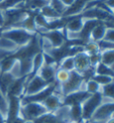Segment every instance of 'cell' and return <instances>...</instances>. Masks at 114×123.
I'll return each instance as SVG.
<instances>
[{
    "mask_svg": "<svg viewBox=\"0 0 114 123\" xmlns=\"http://www.w3.org/2000/svg\"><path fill=\"white\" fill-rule=\"evenodd\" d=\"M100 58L101 63H103L104 65L108 67L114 65V49L100 52Z\"/></svg>",
    "mask_w": 114,
    "mask_h": 123,
    "instance_id": "obj_24",
    "label": "cell"
},
{
    "mask_svg": "<svg viewBox=\"0 0 114 123\" xmlns=\"http://www.w3.org/2000/svg\"><path fill=\"white\" fill-rule=\"evenodd\" d=\"M103 86H101L93 78L88 79L86 81V92L88 94H94L97 92H102Z\"/></svg>",
    "mask_w": 114,
    "mask_h": 123,
    "instance_id": "obj_23",
    "label": "cell"
},
{
    "mask_svg": "<svg viewBox=\"0 0 114 123\" xmlns=\"http://www.w3.org/2000/svg\"><path fill=\"white\" fill-rule=\"evenodd\" d=\"M23 123H34L33 121H30V120H25Z\"/></svg>",
    "mask_w": 114,
    "mask_h": 123,
    "instance_id": "obj_42",
    "label": "cell"
},
{
    "mask_svg": "<svg viewBox=\"0 0 114 123\" xmlns=\"http://www.w3.org/2000/svg\"><path fill=\"white\" fill-rule=\"evenodd\" d=\"M58 68L64 69L66 71L72 72L75 70V61H74V56H67L62 58L58 62Z\"/></svg>",
    "mask_w": 114,
    "mask_h": 123,
    "instance_id": "obj_19",
    "label": "cell"
},
{
    "mask_svg": "<svg viewBox=\"0 0 114 123\" xmlns=\"http://www.w3.org/2000/svg\"><path fill=\"white\" fill-rule=\"evenodd\" d=\"M70 75H71V72L66 71V70H64V69L57 68L56 73H55L54 80H55L56 83L62 85V84H63V83L67 82L68 79L70 78Z\"/></svg>",
    "mask_w": 114,
    "mask_h": 123,
    "instance_id": "obj_28",
    "label": "cell"
},
{
    "mask_svg": "<svg viewBox=\"0 0 114 123\" xmlns=\"http://www.w3.org/2000/svg\"><path fill=\"white\" fill-rule=\"evenodd\" d=\"M71 106L70 109V118L71 120L80 122L82 120V111H81V105L79 103H75Z\"/></svg>",
    "mask_w": 114,
    "mask_h": 123,
    "instance_id": "obj_22",
    "label": "cell"
},
{
    "mask_svg": "<svg viewBox=\"0 0 114 123\" xmlns=\"http://www.w3.org/2000/svg\"><path fill=\"white\" fill-rule=\"evenodd\" d=\"M95 74H98V75H106L114 77L113 70L110 67L104 65V64L101 63V62L95 67Z\"/></svg>",
    "mask_w": 114,
    "mask_h": 123,
    "instance_id": "obj_30",
    "label": "cell"
},
{
    "mask_svg": "<svg viewBox=\"0 0 114 123\" xmlns=\"http://www.w3.org/2000/svg\"><path fill=\"white\" fill-rule=\"evenodd\" d=\"M5 26V16H4V12L0 10V28L3 29Z\"/></svg>",
    "mask_w": 114,
    "mask_h": 123,
    "instance_id": "obj_36",
    "label": "cell"
},
{
    "mask_svg": "<svg viewBox=\"0 0 114 123\" xmlns=\"http://www.w3.org/2000/svg\"><path fill=\"white\" fill-rule=\"evenodd\" d=\"M55 82V81H54ZM54 83V82H53ZM53 83H47L44 79H42L39 75H36L32 76H28L27 77V83L25 86V91L22 97L25 96H31L34 94H37L38 92H42L43 90L47 88Z\"/></svg>",
    "mask_w": 114,
    "mask_h": 123,
    "instance_id": "obj_4",
    "label": "cell"
},
{
    "mask_svg": "<svg viewBox=\"0 0 114 123\" xmlns=\"http://www.w3.org/2000/svg\"><path fill=\"white\" fill-rule=\"evenodd\" d=\"M32 62H33V72H32V75H29V76H32V75H36L37 71L41 68V67L44 65L43 52H38V53L35 55L33 58H32Z\"/></svg>",
    "mask_w": 114,
    "mask_h": 123,
    "instance_id": "obj_25",
    "label": "cell"
},
{
    "mask_svg": "<svg viewBox=\"0 0 114 123\" xmlns=\"http://www.w3.org/2000/svg\"><path fill=\"white\" fill-rule=\"evenodd\" d=\"M49 111L47 110L42 103L39 102H31V103H21L20 110V117L24 120L35 121L39 119L43 115L48 113Z\"/></svg>",
    "mask_w": 114,
    "mask_h": 123,
    "instance_id": "obj_3",
    "label": "cell"
},
{
    "mask_svg": "<svg viewBox=\"0 0 114 123\" xmlns=\"http://www.w3.org/2000/svg\"><path fill=\"white\" fill-rule=\"evenodd\" d=\"M35 34L36 33L30 32L22 28L14 27L2 29L0 36L9 39L12 41H14L19 48H21V47H24L29 44L35 36Z\"/></svg>",
    "mask_w": 114,
    "mask_h": 123,
    "instance_id": "obj_1",
    "label": "cell"
},
{
    "mask_svg": "<svg viewBox=\"0 0 114 123\" xmlns=\"http://www.w3.org/2000/svg\"><path fill=\"white\" fill-rule=\"evenodd\" d=\"M38 13L42 14L44 17L47 18L48 21L55 20V19L62 18V15L58 14L56 11L54 10V8L51 6L50 5H48V6H45L44 8H42V9H41Z\"/></svg>",
    "mask_w": 114,
    "mask_h": 123,
    "instance_id": "obj_21",
    "label": "cell"
},
{
    "mask_svg": "<svg viewBox=\"0 0 114 123\" xmlns=\"http://www.w3.org/2000/svg\"><path fill=\"white\" fill-rule=\"evenodd\" d=\"M63 100L64 96L55 93L53 91V92L47 96L42 102V103L45 105V107L47 108V110L49 112H54L63 104Z\"/></svg>",
    "mask_w": 114,
    "mask_h": 123,
    "instance_id": "obj_8",
    "label": "cell"
},
{
    "mask_svg": "<svg viewBox=\"0 0 114 123\" xmlns=\"http://www.w3.org/2000/svg\"><path fill=\"white\" fill-rule=\"evenodd\" d=\"M27 77L28 76H22L20 78L14 79V81L8 88L6 95H12L19 98H22L25 91V86L27 83Z\"/></svg>",
    "mask_w": 114,
    "mask_h": 123,
    "instance_id": "obj_9",
    "label": "cell"
},
{
    "mask_svg": "<svg viewBox=\"0 0 114 123\" xmlns=\"http://www.w3.org/2000/svg\"><path fill=\"white\" fill-rule=\"evenodd\" d=\"M50 3L51 0H24L23 8L29 12L38 13L42 8L50 5Z\"/></svg>",
    "mask_w": 114,
    "mask_h": 123,
    "instance_id": "obj_14",
    "label": "cell"
},
{
    "mask_svg": "<svg viewBox=\"0 0 114 123\" xmlns=\"http://www.w3.org/2000/svg\"><path fill=\"white\" fill-rule=\"evenodd\" d=\"M84 81H85V79L81 74L78 73V72L75 71V70L71 72L70 78L68 79L67 82H65L61 85L62 94L64 97H66V96L70 95L71 93L79 92L80 86Z\"/></svg>",
    "mask_w": 114,
    "mask_h": 123,
    "instance_id": "obj_5",
    "label": "cell"
},
{
    "mask_svg": "<svg viewBox=\"0 0 114 123\" xmlns=\"http://www.w3.org/2000/svg\"><path fill=\"white\" fill-rule=\"evenodd\" d=\"M32 58H23L19 59L21 76H29L32 75V72H33Z\"/></svg>",
    "mask_w": 114,
    "mask_h": 123,
    "instance_id": "obj_16",
    "label": "cell"
},
{
    "mask_svg": "<svg viewBox=\"0 0 114 123\" xmlns=\"http://www.w3.org/2000/svg\"><path fill=\"white\" fill-rule=\"evenodd\" d=\"M70 18H71V19L66 22L65 26H64V30L66 31H71V32H80L81 30L84 27L85 18H83L81 15Z\"/></svg>",
    "mask_w": 114,
    "mask_h": 123,
    "instance_id": "obj_13",
    "label": "cell"
},
{
    "mask_svg": "<svg viewBox=\"0 0 114 123\" xmlns=\"http://www.w3.org/2000/svg\"><path fill=\"white\" fill-rule=\"evenodd\" d=\"M98 1H103V0H98Z\"/></svg>",
    "mask_w": 114,
    "mask_h": 123,
    "instance_id": "obj_46",
    "label": "cell"
},
{
    "mask_svg": "<svg viewBox=\"0 0 114 123\" xmlns=\"http://www.w3.org/2000/svg\"><path fill=\"white\" fill-rule=\"evenodd\" d=\"M74 61H75V71H77L81 75L91 68L89 56L85 51L78 52L74 55Z\"/></svg>",
    "mask_w": 114,
    "mask_h": 123,
    "instance_id": "obj_10",
    "label": "cell"
},
{
    "mask_svg": "<svg viewBox=\"0 0 114 123\" xmlns=\"http://www.w3.org/2000/svg\"><path fill=\"white\" fill-rule=\"evenodd\" d=\"M97 43H98V45H99L100 52L104 51V50H111V49H114V42L102 40V41H99V42H97Z\"/></svg>",
    "mask_w": 114,
    "mask_h": 123,
    "instance_id": "obj_32",
    "label": "cell"
},
{
    "mask_svg": "<svg viewBox=\"0 0 114 123\" xmlns=\"http://www.w3.org/2000/svg\"><path fill=\"white\" fill-rule=\"evenodd\" d=\"M12 55H14V54H13V53H10V52L5 51L3 49H0V63L3 61L5 58H6L7 57L12 56Z\"/></svg>",
    "mask_w": 114,
    "mask_h": 123,
    "instance_id": "obj_35",
    "label": "cell"
},
{
    "mask_svg": "<svg viewBox=\"0 0 114 123\" xmlns=\"http://www.w3.org/2000/svg\"><path fill=\"white\" fill-rule=\"evenodd\" d=\"M111 14L113 15V17H114V10H113V11H111Z\"/></svg>",
    "mask_w": 114,
    "mask_h": 123,
    "instance_id": "obj_43",
    "label": "cell"
},
{
    "mask_svg": "<svg viewBox=\"0 0 114 123\" xmlns=\"http://www.w3.org/2000/svg\"><path fill=\"white\" fill-rule=\"evenodd\" d=\"M3 1H4V0H0V4L2 3V2H3Z\"/></svg>",
    "mask_w": 114,
    "mask_h": 123,
    "instance_id": "obj_45",
    "label": "cell"
},
{
    "mask_svg": "<svg viewBox=\"0 0 114 123\" xmlns=\"http://www.w3.org/2000/svg\"><path fill=\"white\" fill-rule=\"evenodd\" d=\"M106 123H114V119H109Z\"/></svg>",
    "mask_w": 114,
    "mask_h": 123,
    "instance_id": "obj_40",
    "label": "cell"
},
{
    "mask_svg": "<svg viewBox=\"0 0 114 123\" xmlns=\"http://www.w3.org/2000/svg\"><path fill=\"white\" fill-rule=\"evenodd\" d=\"M84 51L87 53L88 56L94 54H99L100 53V49L97 42L93 41H87V43L84 44Z\"/></svg>",
    "mask_w": 114,
    "mask_h": 123,
    "instance_id": "obj_26",
    "label": "cell"
},
{
    "mask_svg": "<svg viewBox=\"0 0 114 123\" xmlns=\"http://www.w3.org/2000/svg\"><path fill=\"white\" fill-rule=\"evenodd\" d=\"M60 1L63 4L64 6H66L68 8V7L71 6V5L74 3V1H75V0H60Z\"/></svg>",
    "mask_w": 114,
    "mask_h": 123,
    "instance_id": "obj_37",
    "label": "cell"
},
{
    "mask_svg": "<svg viewBox=\"0 0 114 123\" xmlns=\"http://www.w3.org/2000/svg\"><path fill=\"white\" fill-rule=\"evenodd\" d=\"M57 68H58V64H55V65H45L44 64L41 67V68L37 71V74L46 82L53 83L55 81L54 77H55Z\"/></svg>",
    "mask_w": 114,
    "mask_h": 123,
    "instance_id": "obj_12",
    "label": "cell"
},
{
    "mask_svg": "<svg viewBox=\"0 0 114 123\" xmlns=\"http://www.w3.org/2000/svg\"><path fill=\"white\" fill-rule=\"evenodd\" d=\"M113 111H114V103H102L100 105V107L96 110V111L94 113V115H93L91 120L107 121L110 119V116H111V114Z\"/></svg>",
    "mask_w": 114,
    "mask_h": 123,
    "instance_id": "obj_11",
    "label": "cell"
},
{
    "mask_svg": "<svg viewBox=\"0 0 114 123\" xmlns=\"http://www.w3.org/2000/svg\"><path fill=\"white\" fill-rule=\"evenodd\" d=\"M101 3L104 6V7L108 9L111 13V11L114 10V0H103L100 1Z\"/></svg>",
    "mask_w": 114,
    "mask_h": 123,
    "instance_id": "obj_34",
    "label": "cell"
},
{
    "mask_svg": "<svg viewBox=\"0 0 114 123\" xmlns=\"http://www.w3.org/2000/svg\"><path fill=\"white\" fill-rule=\"evenodd\" d=\"M104 41H108L114 42V28L107 27V30H106L105 36H104Z\"/></svg>",
    "mask_w": 114,
    "mask_h": 123,
    "instance_id": "obj_33",
    "label": "cell"
},
{
    "mask_svg": "<svg viewBox=\"0 0 114 123\" xmlns=\"http://www.w3.org/2000/svg\"><path fill=\"white\" fill-rule=\"evenodd\" d=\"M1 74H2V70H1V68H0V75H1Z\"/></svg>",
    "mask_w": 114,
    "mask_h": 123,
    "instance_id": "obj_44",
    "label": "cell"
},
{
    "mask_svg": "<svg viewBox=\"0 0 114 123\" xmlns=\"http://www.w3.org/2000/svg\"><path fill=\"white\" fill-rule=\"evenodd\" d=\"M20 48L14 43V41H12L11 40L5 37L0 36V49H3L5 51L14 54Z\"/></svg>",
    "mask_w": 114,
    "mask_h": 123,
    "instance_id": "obj_18",
    "label": "cell"
},
{
    "mask_svg": "<svg viewBox=\"0 0 114 123\" xmlns=\"http://www.w3.org/2000/svg\"><path fill=\"white\" fill-rule=\"evenodd\" d=\"M102 92L94 94H88L80 103L82 111V120L81 123H87L92 119L94 113L102 104Z\"/></svg>",
    "mask_w": 114,
    "mask_h": 123,
    "instance_id": "obj_2",
    "label": "cell"
},
{
    "mask_svg": "<svg viewBox=\"0 0 114 123\" xmlns=\"http://www.w3.org/2000/svg\"><path fill=\"white\" fill-rule=\"evenodd\" d=\"M66 123H80V122H78V121H73V120H70V121H68Z\"/></svg>",
    "mask_w": 114,
    "mask_h": 123,
    "instance_id": "obj_41",
    "label": "cell"
},
{
    "mask_svg": "<svg viewBox=\"0 0 114 123\" xmlns=\"http://www.w3.org/2000/svg\"><path fill=\"white\" fill-rule=\"evenodd\" d=\"M24 0H4L0 4V10L5 11L12 8H19L23 9Z\"/></svg>",
    "mask_w": 114,
    "mask_h": 123,
    "instance_id": "obj_20",
    "label": "cell"
},
{
    "mask_svg": "<svg viewBox=\"0 0 114 123\" xmlns=\"http://www.w3.org/2000/svg\"><path fill=\"white\" fill-rule=\"evenodd\" d=\"M96 0H75L74 3L69 6L62 14L63 18H70L80 15L87 8V5ZM98 1V0H97Z\"/></svg>",
    "mask_w": 114,
    "mask_h": 123,
    "instance_id": "obj_7",
    "label": "cell"
},
{
    "mask_svg": "<svg viewBox=\"0 0 114 123\" xmlns=\"http://www.w3.org/2000/svg\"><path fill=\"white\" fill-rule=\"evenodd\" d=\"M14 78L13 75H11L9 72H5V73H2L0 75V90L2 91L4 94H7V91L11 84L14 81Z\"/></svg>",
    "mask_w": 114,
    "mask_h": 123,
    "instance_id": "obj_17",
    "label": "cell"
},
{
    "mask_svg": "<svg viewBox=\"0 0 114 123\" xmlns=\"http://www.w3.org/2000/svg\"><path fill=\"white\" fill-rule=\"evenodd\" d=\"M17 58H14V55L7 57L6 58H5L3 61L0 63V68L2 70V73H5V72H9L12 69V68L14 67V63L16 62Z\"/></svg>",
    "mask_w": 114,
    "mask_h": 123,
    "instance_id": "obj_27",
    "label": "cell"
},
{
    "mask_svg": "<svg viewBox=\"0 0 114 123\" xmlns=\"http://www.w3.org/2000/svg\"><path fill=\"white\" fill-rule=\"evenodd\" d=\"M92 78L95 80L96 82L100 85L101 86H105L107 85H110L114 81V77L110 76V75H98V74H94V76Z\"/></svg>",
    "mask_w": 114,
    "mask_h": 123,
    "instance_id": "obj_29",
    "label": "cell"
},
{
    "mask_svg": "<svg viewBox=\"0 0 114 123\" xmlns=\"http://www.w3.org/2000/svg\"><path fill=\"white\" fill-rule=\"evenodd\" d=\"M106 30H107V26H106L103 22H99V23L92 29L90 34H89V41L99 42V41H101L102 40H104V36H105Z\"/></svg>",
    "mask_w": 114,
    "mask_h": 123,
    "instance_id": "obj_15",
    "label": "cell"
},
{
    "mask_svg": "<svg viewBox=\"0 0 114 123\" xmlns=\"http://www.w3.org/2000/svg\"><path fill=\"white\" fill-rule=\"evenodd\" d=\"M42 36L48 39V41L53 45L54 49H59L63 47L66 44V38H65V32H64V27L61 29H54V30H49L43 34Z\"/></svg>",
    "mask_w": 114,
    "mask_h": 123,
    "instance_id": "obj_6",
    "label": "cell"
},
{
    "mask_svg": "<svg viewBox=\"0 0 114 123\" xmlns=\"http://www.w3.org/2000/svg\"><path fill=\"white\" fill-rule=\"evenodd\" d=\"M0 30H1V28H0Z\"/></svg>",
    "mask_w": 114,
    "mask_h": 123,
    "instance_id": "obj_47",
    "label": "cell"
},
{
    "mask_svg": "<svg viewBox=\"0 0 114 123\" xmlns=\"http://www.w3.org/2000/svg\"><path fill=\"white\" fill-rule=\"evenodd\" d=\"M102 94L104 96H107V97H110L114 101V81L110 85L103 86Z\"/></svg>",
    "mask_w": 114,
    "mask_h": 123,
    "instance_id": "obj_31",
    "label": "cell"
},
{
    "mask_svg": "<svg viewBox=\"0 0 114 123\" xmlns=\"http://www.w3.org/2000/svg\"><path fill=\"white\" fill-rule=\"evenodd\" d=\"M107 121H102V120H89L88 122L87 123H106Z\"/></svg>",
    "mask_w": 114,
    "mask_h": 123,
    "instance_id": "obj_39",
    "label": "cell"
},
{
    "mask_svg": "<svg viewBox=\"0 0 114 123\" xmlns=\"http://www.w3.org/2000/svg\"><path fill=\"white\" fill-rule=\"evenodd\" d=\"M6 116L0 111V123H6Z\"/></svg>",
    "mask_w": 114,
    "mask_h": 123,
    "instance_id": "obj_38",
    "label": "cell"
}]
</instances>
